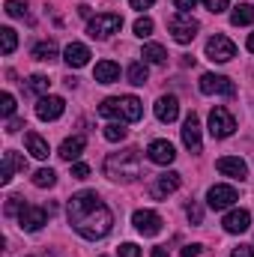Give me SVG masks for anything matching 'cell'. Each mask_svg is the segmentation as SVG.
Listing matches in <instances>:
<instances>
[{"label":"cell","instance_id":"6da1fadb","mask_svg":"<svg viewBox=\"0 0 254 257\" xmlns=\"http://www.w3.org/2000/svg\"><path fill=\"white\" fill-rule=\"evenodd\" d=\"M69 224L84 236V239H102L111 233L114 227V215L111 209L102 203V197L96 192H78L72 194L69 206H66Z\"/></svg>","mask_w":254,"mask_h":257},{"label":"cell","instance_id":"7a4b0ae2","mask_svg":"<svg viewBox=\"0 0 254 257\" xmlns=\"http://www.w3.org/2000/svg\"><path fill=\"white\" fill-rule=\"evenodd\" d=\"M105 174L114 183H135L141 177V153L135 147H126L120 153H111L105 159Z\"/></svg>","mask_w":254,"mask_h":257},{"label":"cell","instance_id":"3957f363","mask_svg":"<svg viewBox=\"0 0 254 257\" xmlns=\"http://www.w3.org/2000/svg\"><path fill=\"white\" fill-rule=\"evenodd\" d=\"M141 114H144V105L135 96L105 99L99 105V117H111V120H120V123H135V120H141Z\"/></svg>","mask_w":254,"mask_h":257},{"label":"cell","instance_id":"277c9868","mask_svg":"<svg viewBox=\"0 0 254 257\" xmlns=\"http://www.w3.org/2000/svg\"><path fill=\"white\" fill-rule=\"evenodd\" d=\"M168 30H171V36H174L180 45H189L191 39L197 36L200 24L191 18V12H177V15H171V21H168Z\"/></svg>","mask_w":254,"mask_h":257},{"label":"cell","instance_id":"5b68a950","mask_svg":"<svg viewBox=\"0 0 254 257\" xmlns=\"http://www.w3.org/2000/svg\"><path fill=\"white\" fill-rule=\"evenodd\" d=\"M120 27H123V18H120L117 12H102V15L90 18V24H87V33H90L93 39H108V36L120 33Z\"/></svg>","mask_w":254,"mask_h":257},{"label":"cell","instance_id":"8992f818","mask_svg":"<svg viewBox=\"0 0 254 257\" xmlns=\"http://www.w3.org/2000/svg\"><path fill=\"white\" fill-rule=\"evenodd\" d=\"M206 57H209L212 63H227V60H233V57H236V45H233L227 36L215 33V36H209V39H206Z\"/></svg>","mask_w":254,"mask_h":257},{"label":"cell","instance_id":"52a82bcc","mask_svg":"<svg viewBox=\"0 0 254 257\" xmlns=\"http://www.w3.org/2000/svg\"><path fill=\"white\" fill-rule=\"evenodd\" d=\"M233 132H236V120L230 117V111L221 108V105H215L209 111V135L212 138H230Z\"/></svg>","mask_w":254,"mask_h":257},{"label":"cell","instance_id":"ba28073f","mask_svg":"<svg viewBox=\"0 0 254 257\" xmlns=\"http://www.w3.org/2000/svg\"><path fill=\"white\" fill-rule=\"evenodd\" d=\"M200 93H206V96H236V87H233L230 78L206 72V75H200Z\"/></svg>","mask_w":254,"mask_h":257},{"label":"cell","instance_id":"9c48e42d","mask_svg":"<svg viewBox=\"0 0 254 257\" xmlns=\"http://www.w3.org/2000/svg\"><path fill=\"white\" fill-rule=\"evenodd\" d=\"M18 224H21V230L36 233V230H42V224H48V212H45L42 206H30V203H24V209L18 212Z\"/></svg>","mask_w":254,"mask_h":257},{"label":"cell","instance_id":"30bf717a","mask_svg":"<svg viewBox=\"0 0 254 257\" xmlns=\"http://www.w3.org/2000/svg\"><path fill=\"white\" fill-rule=\"evenodd\" d=\"M132 221H135L138 233H144V236H156V233L162 230V215L153 212V209H138V212L132 215Z\"/></svg>","mask_w":254,"mask_h":257},{"label":"cell","instance_id":"8fae6325","mask_svg":"<svg viewBox=\"0 0 254 257\" xmlns=\"http://www.w3.org/2000/svg\"><path fill=\"white\" fill-rule=\"evenodd\" d=\"M233 200H239V192H236L233 186H212V189L206 192L209 209H227Z\"/></svg>","mask_w":254,"mask_h":257},{"label":"cell","instance_id":"7c38bea8","mask_svg":"<svg viewBox=\"0 0 254 257\" xmlns=\"http://www.w3.org/2000/svg\"><path fill=\"white\" fill-rule=\"evenodd\" d=\"M215 171L224 174V177H230V180H245L248 177V168H245V162L239 156H221L215 162Z\"/></svg>","mask_w":254,"mask_h":257},{"label":"cell","instance_id":"4fadbf2b","mask_svg":"<svg viewBox=\"0 0 254 257\" xmlns=\"http://www.w3.org/2000/svg\"><path fill=\"white\" fill-rule=\"evenodd\" d=\"M66 111V102L60 99V96H42L39 99V105H36V117L39 120H57V117H63Z\"/></svg>","mask_w":254,"mask_h":257},{"label":"cell","instance_id":"5bb4252c","mask_svg":"<svg viewBox=\"0 0 254 257\" xmlns=\"http://www.w3.org/2000/svg\"><path fill=\"white\" fill-rule=\"evenodd\" d=\"M183 144L189 147L194 156L203 150V144H200V120H197L194 111H191L189 117H186V123H183Z\"/></svg>","mask_w":254,"mask_h":257},{"label":"cell","instance_id":"9a60e30c","mask_svg":"<svg viewBox=\"0 0 254 257\" xmlns=\"http://www.w3.org/2000/svg\"><path fill=\"white\" fill-rule=\"evenodd\" d=\"M15 171H27V159H24V156H18L15 150H6V153H3V168H0V183H3V186H9Z\"/></svg>","mask_w":254,"mask_h":257},{"label":"cell","instance_id":"2e32d148","mask_svg":"<svg viewBox=\"0 0 254 257\" xmlns=\"http://www.w3.org/2000/svg\"><path fill=\"white\" fill-rule=\"evenodd\" d=\"M153 111H156L159 123H174L180 117V102H177V96H159Z\"/></svg>","mask_w":254,"mask_h":257},{"label":"cell","instance_id":"e0dca14e","mask_svg":"<svg viewBox=\"0 0 254 257\" xmlns=\"http://www.w3.org/2000/svg\"><path fill=\"white\" fill-rule=\"evenodd\" d=\"M147 156H150V162H156V165H171V162L177 159V150H174L171 141H153V144L147 147Z\"/></svg>","mask_w":254,"mask_h":257},{"label":"cell","instance_id":"ac0fdd59","mask_svg":"<svg viewBox=\"0 0 254 257\" xmlns=\"http://www.w3.org/2000/svg\"><path fill=\"white\" fill-rule=\"evenodd\" d=\"M224 230L227 233H245L248 230V224H251V212L248 209H233V212H227L224 215Z\"/></svg>","mask_w":254,"mask_h":257},{"label":"cell","instance_id":"d6986e66","mask_svg":"<svg viewBox=\"0 0 254 257\" xmlns=\"http://www.w3.org/2000/svg\"><path fill=\"white\" fill-rule=\"evenodd\" d=\"M180 174L177 171H168V174H162L159 180H156V186H153V197H168V194H174L180 189Z\"/></svg>","mask_w":254,"mask_h":257},{"label":"cell","instance_id":"ffe728a7","mask_svg":"<svg viewBox=\"0 0 254 257\" xmlns=\"http://www.w3.org/2000/svg\"><path fill=\"white\" fill-rule=\"evenodd\" d=\"M63 57H66V63L72 66V69H81V66L90 63V48H87V45H81V42H69Z\"/></svg>","mask_w":254,"mask_h":257},{"label":"cell","instance_id":"44dd1931","mask_svg":"<svg viewBox=\"0 0 254 257\" xmlns=\"http://www.w3.org/2000/svg\"><path fill=\"white\" fill-rule=\"evenodd\" d=\"M93 78L99 84H114V81H120V66L114 63V60H102L93 69Z\"/></svg>","mask_w":254,"mask_h":257},{"label":"cell","instance_id":"7402d4cb","mask_svg":"<svg viewBox=\"0 0 254 257\" xmlns=\"http://www.w3.org/2000/svg\"><path fill=\"white\" fill-rule=\"evenodd\" d=\"M84 147H87V138H84V135H72V138H66L63 147H60V159H63V162L78 159V156L84 153Z\"/></svg>","mask_w":254,"mask_h":257},{"label":"cell","instance_id":"603a6c76","mask_svg":"<svg viewBox=\"0 0 254 257\" xmlns=\"http://www.w3.org/2000/svg\"><path fill=\"white\" fill-rule=\"evenodd\" d=\"M24 144H27V153L33 156V159H48V141L42 138V135H36V132H27L24 135Z\"/></svg>","mask_w":254,"mask_h":257},{"label":"cell","instance_id":"cb8c5ba5","mask_svg":"<svg viewBox=\"0 0 254 257\" xmlns=\"http://www.w3.org/2000/svg\"><path fill=\"white\" fill-rule=\"evenodd\" d=\"M230 24H233V27L254 24V6H251V3H239V6L230 12Z\"/></svg>","mask_w":254,"mask_h":257},{"label":"cell","instance_id":"d4e9b609","mask_svg":"<svg viewBox=\"0 0 254 257\" xmlns=\"http://www.w3.org/2000/svg\"><path fill=\"white\" fill-rule=\"evenodd\" d=\"M141 57H144L147 63H156V66H162L165 60H168V51H165L162 45H156V42H150V45H144V51H141Z\"/></svg>","mask_w":254,"mask_h":257},{"label":"cell","instance_id":"484cf974","mask_svg":"<svg viewBox=\"0 0 254 257\" xmlns=\"http://www.w3.org/2000/svg\"><path fill=\"white\" fill-rule=\"evenodd\" d=\"M147 78H150V72H147V63H132L129 66V84H135V87H144L147 84Z\"/></svg>","mask_w":254,"mask_h":257},{"label":"cell","instance_id":"4316f807","mask_svg":"<svg viewBox=\"0 0 254 257\" xmlns=\"http://www.w3.org/2000/svg\"><path fill=\"white\" fill-rule=\"evenodd\" d=\"M54 183H57V174H54L51 168H39V171L33 174V186H36V189H51Z\"/></svg>","mask_w":254,"mask_h":257},{"label":"cell","instance_id":"83f0119b","mask_svg":"<svg viewBox=\"0 0 254 257\" xmlns=\"http://www.w3.org/2000/svg\"><path fill=\"white\" fill-rule=\"evenodd\" d=\"M33 57H36V60H45V63H51V60L57 57V45H54V42H39V45L33 48Z\"/></svg>","mask_w":254,"mask_h":257},{"label":"cell","instance_id":"f1b7e54d","mask_svg":"<svg viewBox=\"0 0 254 257\" xmlns=\"http://www.w3.org/2000/svg\"><path fill=\"white\" fill-rule=\"evenodd\" d=\"M102 135H105V141H111V144H120V141L126 138V126H123V123H108Z\"/></svg>","mask_w":254,"mask_h":257},{"label":"cell","instance_id":"f546056e","mask_svg":"<svg viewBox=\"0 0 254 257\" xmlns=\"http://www.w3.org/2000/svg\"><path fill=\"white\" fill-rule=\"evenodd\" d=\"M27 0H6V15L9 18H24L27 15Z\"/></svg>","mask_w":254,"mask_h":257},{"label":"cell","instance_id":"4dcf8cb0","mask_svg":"<svg viewBox=\"0 0 254 257\" xmlns=\"http://www.w3.org/2000/svg\"><path fill=\"white\" fill-rule=\"evenodd\" d=\"M0 39H3V54H12V51H15V45H18L15 30H12V27H3V30H0Z\"/></svg>","mask_w":254,"mask_h":257},{"label":"cell","instance_id":"1f68e13d","mask_svg":"<svg viewBox=\"0 0 254 257\" xmlns=\"http://www.w3.org/2000/svg\"><path fill=\"white\" fill-rule=\"evenodd\" d=\"M27 87H30L33 93H42V96H48V87H51V81H48L45 75H33V78L27 81Z\"/></svg>","mask_w":254,"mask_h":257},{"label":"cell","instance_id":"d6a6232c","mask_svg":"<svg viewBox=\"0 0 254 257\" xmlns=\"http://www.w3.org/2000/svg\"><path fill=\"white\" fill-rule=\"evenodd\" d=\"M150 33H153V18H147V15L138 18V21H135V36L144 39V36H150Z\"/></svg>","mask_w":254,"mask_h":257},{"label":"cell","instance_id":"836d02e7","mask_svg":"<svg viewBox=\"0 0 254 257\" xmlns=\"http://www.w3.org/2000/svg\"><path fill=\"white\" fill-rule=\"evenodd\" d=\"M0 111H3V117H12L15 114V96L12 93H3L0 96Z\"/></svg>","mask_w":254,"mask_h":257},{"label":"cell","instance_id":"e575fe53","mask_svg":"<svg viewBox=\"0 0 254 257\" xmlns=\"http://www.w3.org/2000/svg\"><path fill=\"white\" fill-rule=\"evenodd\" d=\"M186 215H189V221H194V224L203 221V209H200L197 203H189V206H186Z\"/></svg>","mask_w":254,"mask_h":257},{"label":"cell","instance_id":"d590c367","mask_svg":"<svg viewBox=\"0 0 254 257\" xmlns=\"http://www.w3.org/2000/svg\"><path fill=\"white\" fill-rule=\"evenodd\" d=\"M24 209V200L21 197H9L6 200V215H15V212H21Z\"/></svg>","mask_w":254,"mask_h":257},{"label":"cell","instance_id":"8d00e7d4","mask_svg":"<svg viewBox=\"0 0 254 257\" xmlns=\"http://www.w3.org/2000/svg\"><path fill=\"white\" fill-rule=\"evenodd\" d=\"M227 3H230V0H203V6H206L209 12H215V15H218V12H224V9H227Z\"/></svg>","mask_w":254,"mask_h":257},{"label":"cell","instance_id":"74e56055","mask_svg":"<svg viewBox=\"0 0 254 257\" xmlns=\"http://www.w3.org/2000/svg\"><path fill=\"white\" fill-rule=\"evenodd\" d=\"M120 257H141V248L135 242H123L120 245Z\"/></svg>","mask_w":254,"mask_h":257},{"label":"cell","instance_id":"f35d334b","mask_svg":"<svg viewBox=\"0 0 254 257\" xmlns=\"http://www.w3.org/2000/svg\"><path fill=\"white\" fill-rule=\"evenodd\" d=\"M72 177L75 180H87L90 177V168L87 165H72Z\"/></svg>","mask_w":254,"mask_h":257},{"label":"cell","instance_id":"ab89813d","mask_svg":"<svg viewBox=\"0 0 254 257\" xmlns=\"http://www.w3.org/2000/svg\"><path fill=\"white\" fill-rule=\"evenodd\" d=\"M230 257H254V245H239V248H233Z\"/></svg>","mask_w":254,"mask_h":257},{"label":"cell","instance_id":"60d3db41","mask_svg":"<svg viewBox=\"0 0 254 257\" xmlns=\"http://www.w3.org/2000/svg\"><path fill=\"white\" fill-rule=\"evenodd\" d=\"M200 251H203V245H197V242H194V245H186V248H183V257H197Z\"/></svg>","mask_w":254,"mask_h":257},{"label":"cell","instance_id":"b9f144b4","mask_svg":"<svg viewBox=\"0 0 254 257\" xmlns=\"http://www.w3.org/2000/svg\"><path fill=\"white\" fill-rule=\"evenodd\" d=\"M194 3H197V0H174V6H177L180 12H189V9H194Z\"/></svg>","mask_w":254,"mask_h":257},{"label":"cell","instance_id":"7bdbcfd3","mask_svg":"<svg viewBox=\"0 0 254 257\" xmlns=\"http://www.w3.org/2000/svg\"><path fill=\"white\" fill-rule=\"evenodd\" d=\"M129 3H132V9H150L156 0H129Z\"/></svg>","mask_w":254,"mask_h":257},{"label":"cell","instance_id":"ee69618b","mask_svg":"<svg viewBox=\"0 0 254 257\" xmlns=\"http://www.w3.org/2000/svg\"><path fill=\"white\" fill-rule=\"evenodd\" d=\"M18 128H24V120H9L6 123V132H18Z\"/></svg>","mask_w":254,"mask_h":257},{"label":"cell","instance_id":"f6af8a7d","mask_svg":"<svg viewBox=\"0 0 254 257\" xmlns=\"http://www.w3.org/2000/svg\"><path fill=\"white\" fill-rule=\"evenodd\" d=\"M153 257H168V248H165V245H156V248H153Z\"/></svg>","mask_w":254,"mask_h":257},{"label":"cell","instance_id":"bcb514c9","mask_svg":"<svg viewBox=\"0 0 254 257\" xmlns=\"http://www.w3.org/2000/svg\"><path fill=\"white\" fill-rule=\"evenodd\" d=\"M78 15H84V18H90V6H87V3H81V6H78Z\"/></svg>","mask_w":254,"mask_h":257},{"label":"cell","instance_id":"7dc6e473","mask_svg":"<svg viewBox=\"0 0 254 257\" xmlns=\"http://www.w3.org/2000/svg\"><path fill=\"white\" fill-rule=\"evenodd\" d=\"M248 51H251V54H254V33H251V36H248Z\"/></svg>","mask_w":254,"mask_h":257}]
</instances>
